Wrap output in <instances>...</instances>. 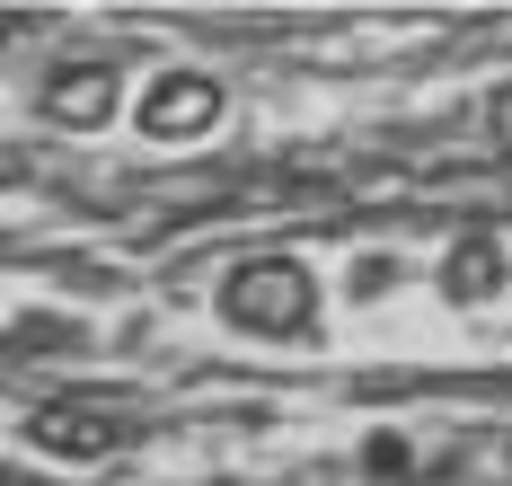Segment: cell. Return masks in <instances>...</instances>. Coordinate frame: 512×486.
<instances>
[{
    "label": "cell",
    "instance_id": "cell-1",
    "mask_svg": "<svg viewBox=\"0 0 512 486\" xmlns=\"http://www.w3.org/2000/svg\"><path fill=\"white\" fill-rule=\"evenodd\" d=\"M221 301H230V319L292 336V327H309V274L301 266H248V274H230Z\"/></svg>",
    "mask_w": 512,
    "mask_h": 486
},
{
    "label": "cell",
    "instance_id": "cell-3",
    "mask_svg": "<svg viewBox=\"0 0 512 486\" xmlns=\"http://www.w3.org/2000/svg\"><path fill=\"white\" fill-rule=\"evenodd\" d=\"M36 442H45V451H106L115 425H106V416H36Z\"/></svg>",
    "mask_w": 512,
    "mask_h": 486
},
{
    "label": "cell",
    "instance_id": "cell-5",
    "mask_svg": "<svg viewBox=\"0 0 512 486\" xmlns=\"http://www.w3.org/2000/svg\"><path fill=\"white\" fill-rule=\"evenodd\" d=\"M9 27H18V18H0V36H9Z\"/></svg>",
    "mask_w": 512,
    "mask_h": 486
},
{
    "label": "cell",
    "instance_id": "cell-4",
    "mask_svg": "<svg viewBox=\"0 0 512 486\" xmlns=\"http://www.w3.org/2000/svg\"><path fill=\"white\" fill-rule=\"evenodd\" d=\"M53 107H71V124H89V107H106V80H62Z\"/></svg>",
    "mask_w": 512,
    "mask_h": 486
},
{
    "label": "cell",
    "instance_id": "cell-2",
    "mask_svg": "<svg viewBox=\"0 0 512 486\" xmlns=\"http://www.w3.org/2000/svg\"><path fill=\"white\" fill-rule=\"evenodd\" d=\"M212 124V89L204 80H168L151 98V133H204Z\"/></svg>",
    "mask_w": 512,
    "mask_h": 486
}]
</instances>
